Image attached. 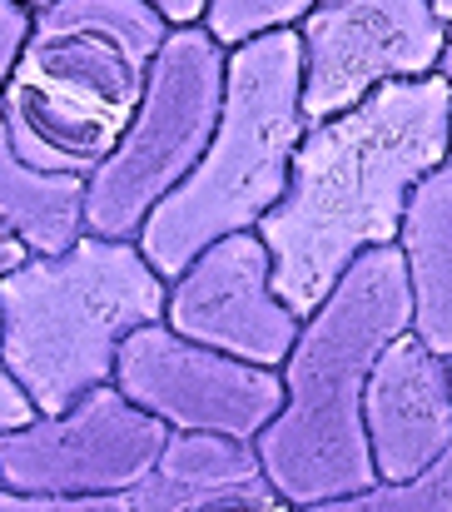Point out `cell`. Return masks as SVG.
<instances>
[{
  "label": "cell",
  "mask_w": 452,
  "mask_h": 512,
  "mask_svg": "<svg viewBox=\"0 0 452 512\" xmlns=\"http://www.w3.org/2000/svg\"><path fill=\"white\" fill-rule=\"evenodd\" d=\"M25 5H30V10H45V5H50V0H25Z\"/></svg>",
  "instance_id": "cell-24"
},
{
  "label": "cell",
  "mask_w": 452,
  "mask_h": 512,
  "mask_svg": "<svg viewBox=\"0 0 452 512\" xmlns=\"http://www.w3.org/2000/svg\"><path fill=\"white\" fill-rule=\"evenodd\" d=\"M408 329L413 279L403 244L358 254L338 289L303 319V334L284 363V413L254 438L279 498L313 508L383 483L368 448L363 393L383 348Z\"/></svg>",
  "instance_id": "cell-2"
},
{
  "label": "cell",
  "mask_w": 452,
  "mask_h": 512,
  "mask_svg": "<svg viewBox=\"0 0 452 512\" xmlns=\"http://www.w3.org/2000/svg\"><path fill=\"white\" fill-rule=\"evenodd\" d=\"M130 512H299L269 483L259 448L219 433H174Z\"/></svg>",
  "instance_id": "cell-12"
},
{
  "label": "cell",
  "mask_w": 452,
  "mask_h": 512,
  "mask_svg": "<svg viewBox=\"0 0 452 512\" xmlns=\"http://www.w3.org/2000/svg\"><path fill=\"white\" fill-rule=\"evenodd\" d=\"M25 259H30V249H25V244H20V239H15V234L0 224V279H5L10 269H20Z\"/></svg>",
  "instance_id": "cell-21"
},
{
  "label": "cell",
  "mask_w": 452,
  "mask_h": 512,
  "mask_svg": "<svg viewBox=\"0 0 452 512\" xmlns=\"http://www.w3.org/2000/svg\"><path fill=\"white\" fill-rule=\"evenodd\" d=\"M438 75L452 85V25H448V45H443V60H438Z\"/></svg>",
  "instance_id": "cell-22"
},
{
  "label": "cell",
  "mask_w": 452,
  "mask_h": 512,
  "mask_svg": "<svg viewBox=\"0 0 452 512\" xmlns=\"http://www.w3.org/2000/svg\"><path fill=\"white\" fill-rule=\"evenodd\" d=\"M318 10V0H209L204 25L214 30V40H224L229 50L274 30H294Z\"/></svg>",
  "instance_id": "cell-16"
},
{
  "label": "cell",
  "mask_w": 452,
  "mask_h": 512,
  "mask_svg": "<svg viewBox=\"0 0 452 512\" xmlns=\"http://www.w3.org/2000/svg\"><path fill=\"white\" fill-rule=\"evenodd\" d=\"M30 25H35V10L25 0H0V95L15 75V60L30 40Z\"/></svg>",
  "instance_id": "cell-18"
},
{
  "label": "cell",
  "mask_w": 452,
  "mask_h": 512,
  "mask_svg": "<svg viewBox=\"0 0 452 512\" xmlns=\"http://www.w3.org/2000/svg\"><path fill=\"white\" fill-rule=\"evenodd\" d=\"M150 5L169 20V25H199L204 10H209V0H150Z\"/></svg>",
  "instance_id": "cell-20"
},
{
  "label": "cell",
  "mask_w": 452,
  "mask_h": 512,
  "mask_svg": "<svg viewBox=\"0 0 452 512\" xmlns=\"http://www.w3.org/2000/svg\"><path fill=\"white\" fill-rule=\"evenodd\" d=\"M398 244L413 279V334L452 358V160L413 189Z\"/></svg>",
  "instance_id": "cell-13"
},
{
  "label": "cell",
  "mask_w": 452,
  "mask_h": 512,
  "mask_svg": "<svg viewBox=\"0 0 452 512\" xmlns=\"http://www.w3.org/2000/svg\"><path fill=\"white\" fill-rule=\"evenodd\" d=\"M150 0H50L0 95L15 150L60 174L100 170L125 140L169 40Z\"/></svg>",
  "instance_id": "cell-3"
},
{
  "label": "cell",
  "mask_w": 452,
  "mask_h": 512,
  "mask_svg": "<svg viewBox=\"0 0 452 512\" xmlns=\"http://www.w3.org/2000/svg\"><path fill=\"white\" fill-rule=\"evenodd\" d=\"M299 512H452V448L408 483H373L348 498H328Z\"/></svg>",
  "instance_id": "cell-15"
},
{
  "label": "cell",
  "mask_w": 452,
  "mask_h": 512,
  "mask_svg": "<svg viewBox=\"0 0 452 512\" xmlns=\"http://www.w3.org/2000/svg\"><path fill=\"white\" fill-rule=\"evenodd\" d=\"M174 428L130 403L115 383L85 393L70 413L0 433V488L15 493H135L164 458Z\"/></svg>",
  "instance_id": "cell-7"
},
{
  "label": "cell",
  "mask_w": 452,
  "mask_h": 512,
  "mask_svg": "<svg viewBox=\"0 0 452 512\" xmlns=\"http://www.w3.org/2000/svg\"><path fill=\"white\" fill-rule=\"evenodd\" d=\"M363 423L383 483L428 473L452 448V363L413 329L398 334L368 378Z\"/></svg>",
  "instance_id": "cell-11"
},
{
  "label": "cell",
  "mask_w": 452,
  "mask_h": 512,
  "mask_svg": "<svg viewBox=\"0 0 452 512\" xmlns=\"http://www.w3.org/2000/svg\"><path fill=\"white\" fill-rule=\"evenodd\" d=\"M303 135V35L274 30L234 45L214 145L145 219V259L164 279H179L209 244L259 229L264 214L279 209V199L289 194Z\"/></svg>",
  "instance_id": "cell-5"
},
{
  "label": "cell",
  "mask_w": 452,
  "mask_h": 512,
  "mask_svg": "<svg viewBox=\"0 0 452 512\" xmlns=\"http://www.w3.org/2000/svg\"><path fill=\"white\" fill-rule=\"evenodd\" d=\"M0 512H130V493L60 498V493H15V488H0Z\"/></svg>",
  "instance_id": "cell-17"
},
{
  "label": "cell",
  "mask_w": 452,
  "mask_h": 512,
  "mask_svg": "<svg viewBox=\"0 0 452 512\" xmlns=\"http://www.w3.org/2000/svg\"><path fill=\"white\" fill-rule=\"evenodd\" d=\"M164 324L229 358L279 368L289 363L303 319L274 289V254L259 229L209 244L169 289Z\"/></svg>",
  "instance_id": "cell-10"
},
{
  "label": "cell",
  "mask_w": 452,
  "mask_h": 512,
  "mask_svg": "<svg viewBox=\"0 0 452 512\" xmlns=\"http://www.w3.org/2000/svg\"><path fill=\"white\" fill-rule=\"evenodd\" d=\"M169 314L164 274L130 239L85 234L0 279V353L35 413H70L115 383L120 343Z\"/></svg>",
  "instance_id": "cell-4"
},
{
  "label": "cell",
  "mask_w": 452,
  "mask_h": 512,
  "mask_svg": "<svg viewBox=\"0 0 452 512\" xmlns=\"http://www.w3.org/2000/svg\"><path fill=\"white\" fill-rule=\"evenodd\" d=\"M299 35L303 115L318 125L388 80L438 75L448 20L438 15V0H318Z\"/></svg>",
  "instance_id": "cell-9"
},
{
  "label": "cell",
  "mask_w": 452,
  "mask_h": 512,
  "mask_svg": "<svg viewBox=\"0 0 452 512\" xmlns=\"http://www.w3.org/2000/svg\"><path fill=\"white\" fill-rule=\"evenodd\" d=\"M438 15H443V20L452 25V0H438Z\"/></svg>",
  "instance_id": "cell-23"
},
{
  "label": "cell",
  "mask_w": 452,
  "mask_h": 512,
  "mask_svg": "<svg viewBox=\"0 0 452 512\" xmlns=\"http://www.w3.org/2000/svg\"><path fill=\"white\" fill-rule=\"evenodd\" d=\"M85 204H90V179L30 165L15 150L10 125L0 115V224L30 254H65L90 234Z\"/></svg>",
  "instance_id": "cell-14"
},
{
  "label": "cell",
  "mask_w": 452,
  "mask_h": 512,
  "mask_svg": "<svg viewBox=\"0 0 452 512\" xmlns=\"http://www.w3.org/2000/svg\"><path fill=\"white\" fill-rule=\"evenodd\" d=\"M40 413H35V403H30V393L15 383V373L5 368V353H0V433H15V428H25V423H35Z\"/></svg>",
  "instance_id": "cell-19"
},
{
  "label": "cell",
  "mask_w": 452,
  "mask_h": 512,
  "mask_svg": "<svg viewBox=\"0 0 452 512\" xmlns=\"http://www.w3.org/2000/svg\"><path fill=\"white\" fill-rule=\"evenodd\" d=\"M452 160V85L443 75L388 80L353 110L308 125L289 194L259 234L279 299L308 319L358 254L398 244L413 189Z\"/></svg>",
  "instance_id": "cell-1"
},
{
  "label": "cell",
  "mask_w": 452,
  "mask_h": 512,
  "mask_svg": "<svg viewBox=\"0 0 452 512\" xmlns=\"http://www.w3.org/2000/svg\"><path fill=\"white\" fill-rule=\"evenodd\" d=\"M229 85V45L214 30L174 25L150 70L145 100L115 145V155L90 174V234L140 239L145 219L194 174L214 145Z\"/></svg>",
  "instance_id": "cell-6"
},
{
  "label": "cell",
  "mask_w": 452,
  "mask_h": 512,
  "mask_svg": "<svg viewBox=\"0 0 452 512\" xmlns=\"http://www.w3.org/2000/svg\"><path fill=\"white\" fill-rule=\"evenodd\" d=\"M115 388L174 433H219L239 443H254L289 398L284 373L184 339L169 324H145L120 343Z\"/></svg>",
  "instance_id": "cell-8"
}]
</instances>
